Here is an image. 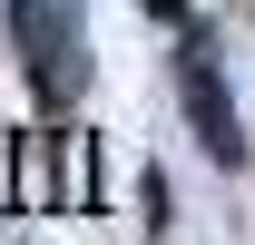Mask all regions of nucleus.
<instances>
[{"instance_id":"f257e3e1","label":"nucleus","mask_w":255,"mask_h":245,"mask_svg":"<svg viewBox=\"0 0 255 245\" xmlns=\"http://www.w3.org/2000/svg\"><path fill=\"white\" fill-rule=\"evenodd\" d=\"M10 39H20V59H30V89L59 108L79 98V0H10Z\"/></svg>"},{"instance_id":"7ed1b4c3","label":"nucleus","mask_w":255,"mask_h":245,"mask_svg":"<svg viewBox=\"0 0 255 245\" xmlns=\"http://www.w3.org/2000/svg\"><path fill=\"white\" fill-rule=\"evenodd\" d=\"M147 10H157V20H187V0H147Z\"/></svg>"},{"instance_id":"f03ea898","label":"nucleus","mask_w":255,"mask_h":245,"mask_svg":"<svg viewBox=\"0 0 255 245\" xmlns=\"http://www.w3.org/2000/svg\"><path fill=\"white\" fill-rule=\"evenodd\" d=\"M177 98H187L196 147L236 167V157H246V137H236V98H226V79H216V49H206V39H187V49H177Z\"/></svg>"}]
</instances>
